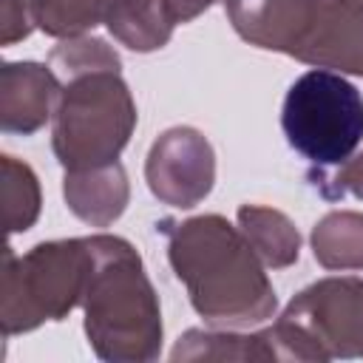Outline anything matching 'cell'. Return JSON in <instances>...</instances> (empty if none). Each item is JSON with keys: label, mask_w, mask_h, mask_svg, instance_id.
Returning <instances> with one entry per match:
<instances>
[{"label": "cell", "mask_w": 363, "mask_h": 363, "mask_svg": "<svg viewBox=\"0 0 363 363\" xmlns=\"http://www.w3.org/2000/svg\"><path fill=\"white\" fill-rule=\"evenodd\" d=\"M176 278L184 281L190 303L210 323H261L275 312V292L261 269L258 252L221 216L190 221H159Z\"/></svg>", "instance_id": "1"}, {"label": "cell", "mask_w": 363, "mask_h": 363, "mask_svg": "<svg viewBox=\"0 0 363 363\" xmlns=\"http://www.w3.org/2000/svg\"><path fill=\"white\" fill-rule=\"evenodd\" d=\"M224 9L258 48L363 77V0H224Z\"/></svg>", "instance_id": "2"}, {"label": "cell", "mask_w": 363, "mask_h": 363, "mask_svg": "<svg viewBox=\"0 0 363 363\" xmlns=\"http://www.w3.org/2000/svg\"><path fill=\"white\" fill-rule=\"evenodd\" d=\"M94 261L82 292L85 332L105 360H150L159 354L162 320L136 250L116 235H91Z\"/></svg>", "instance_id": "3"}, {"label": "cell", "mask_w": 363, "mask_h": 363, "mask_svg": "<svg viewBox=\"0 0 363 363\" xmlns=\"http://www.w3.org/2000/svg\"><path fill=\"white\" fill-rule=\"evenodd\" d=\"M136 125V105L116 68L68 77L54 111V153L68 173L113 164Z\"/></svg>", "instance_id": "4"}, {"label": "cell", "mask_w": 363, "mask_h": 363, "mask_svg": "<svg viewBox=\"0 0 363 363\" xmlns=\"http://www.w3.org/2000/svg\"><path fill=\"white\" fill-rule=\"evenodd\" d=\"M91 261V238L37 244L20 258L9 247L3 269V335L28 332L43 320H60L82 303Z\"/></svg>", "instance_id": "5"}, {"label": "cell", "mask_w": 363, "mask_h": 363, "mask_svg": "<svg viewBox=\"0 0 363 363\" xmlns=\"http://www.w3.org/2000/svg\"><path fill=\"white\" fill-rule=\"evenodd\" d=\"M281 128L289 147L306 162L343 164L363 139V96L337 71H306L286 91Z\"/></svg>", "instance_id": "6"}, {"label": "cell", "mask_w": 363, "mask_h": 363, "mask_svg": "<svg viewBox=\"0 0 363 363\" xmlns=\"http://www.w3.org/2000/svg\"><path fill=\"white\" fill-rule=\"evenodd\" d=\"M281 360L363 357V281L323 278L306 286L272 326Z\"/></svg>", "instance_id": "7"}, {"label": "cell", "mask_w": 363, "mask_h": 363, "mask_svg": "<svg viewBox=\"0 0 363 363\" xmlns=\"http://www.w3.org/2000/svg\"><path fill=\"white\" fill-rule=\"evenodd\" d=\"M147 187L170 207H193L216 179V156L210 142L193 128H170L147 153Z\"/></svg>", "instance_id": "8"}, {"label": "cell", "mask_w": 363, "mask_h": 363, "mask_svg": "<svg viewBox=\"0 0 363 363\" xmlns=\"http://www.w3.org/2000/svg\"><path fill=\"white\" fill-rule=\"evenodd\" d=\"M60 82L51 68L40 62H6L3 65V91H0V116L6 133H34L51 116L54 102H60Z\"/></svg>", "instance_id": "9"}, {"label": "cell", "mask_w": 363, "mask_h": 363, "mask_svg": "<svg viewBox=\"0 0 363 363\" xmlns=\"http://www.w3.org/2000/svg\"><path fill=\"white\" fill-rule=\"evenodd\" d=\"M65 201L91 227H108L128 204V179L119 162L65 173Z\"/></svg>", "instance_id": "10"}, {"label": "cell", "mask_w": 363, "mask_h": 363, "mask_svg": "<svg viewBox=\"0 0 363 363\" xmlns=\"http://www.w3.org/2000/svg\"><path fill=\"white\" fill-rule=\"evenodd\" d=\"M105 26L122 45L133 51H153L170 40L176 20L167 0H111Z\"/></svg>", "instance_id": "11"}, {"label": "cell", "mask_w": 363, "mask_h": 363, "mask_svg": "<svg viewBox=\"0 0 363 363\" xmlns=\"http://www.w3.org/2000/svg\"><path fill=\"white\" fill-rule=\"evenodd\" d=\"M238 224L264 264L289 267L292 261H298L301 235L284 213L261 204H244L238 210Z\"/></svg>", "instance_id": "12"}, {"label": "cell", "mask_w": 363, "mask_h": 363, "mask_svg": "<svg viewBox=\"0 0 363 363\" xmlns=\"http://www.w3.org/2000/svg\"><path fill=\"white\" fill-rule=\"evenodd\" d=\"M312 250L326 269H363V213H329L312 233Z\"/></svg>", "instance_id": "13"}, {"label": "cell", "mask_w": 363, "mask_h": 363, "mask_svg": "<svg viewBox=\"0 0 363 363\" xmlns=\"http://www.w3.org/2000/svg\"><path fill=\"white\" fill-rule=\"evenodd\" d=\"M187 357H216V360H247V357H281L272 329L258 335H218V332H199L190 329L179 337L173 349V360Z\"/></svg>", "instance_id": "14"}, {"label": "cell", "mask_w": 363, "mask_h": 363, "mask_svg": "<svg viewBox=\"0 0 363 363\" xmlns=\"http://www.w3.org/2000/svg\"><path fill=\"white\" fill-rule=\"evenodd\" d=\"M111 0H26L31 26L51 37H77L105 23Z\"/></svg>", "instance_id": "15"}, {"label": "cell", "mask_w": 363, "mask_h": 363, "mask_svg": "<svg viewBox=\"0 0 363 363\" xmlns=\"http://www.w3.org/2000/svg\"><path fill=\"white\" fill-rule=\"evenodd\" d=\"M3 201L9 233H23L37 221L40 213V184L34 170L14 156H3Z\"/></svg>", "instance_id": "16"}, {"label": "cell", "mask_w": 363, "mask_h": 363, "mask_svg": "<svg viewBox=\"0 0 363 363\" xmlns=\"http://www.w3.org/2000/svg\"><path fill=\"white\" fill-rule=\"evenodd\" d=\"M51 62L68 77L94 71V68H116L119 71V57L116 51L108 48L105 40L96 37H68L51 51Z\"/></svg>", "instance_id": "17"}, {"label": "cell", "mask_w": 363, "mask_h": 363, "mask_svg": "<svg viewBox=\"0 0 363 363\" xmlns=\"http://www.w3.org/2000/svg\"><path fill=\"white\" fill-rule=\"evenodd\" d=\"M31 31V17L26 0H3V45H11Z\"/></svg>", "instance_id": "18"}, {"label": "cell", "mask_w": 363, "mask_h": 363, "mask_svg": "<svg viewBox=\"0 0 363 363\" xmlns=\"http://www.w3.org/2000/svg\"><path fill=\"white\" fill-rule=\"evenodd\" d=\"M323 182H335V193L332 196H343V193H352V196H357V199H363V153L357 156V159H349V162H343V167L332 176V179H320L318 184H323Z\"/></svg>", "instance_id": "19"}, {"label": "cell", "mask_w": 363, "mask_h": 363, "mask_svg": "<svg viewBox=\"0 0 363 363\" xmlns=\"http://www.w3.org/2000/svg\"><path fill=\"white\" fill-rule=\"evenodd\" d=\"M210 3H216V0H167V9H170L176 23H187L196 14H201Z\"/></svg>", "instance_id": "20"}]
</instances>
